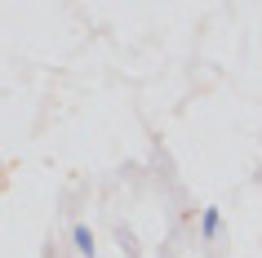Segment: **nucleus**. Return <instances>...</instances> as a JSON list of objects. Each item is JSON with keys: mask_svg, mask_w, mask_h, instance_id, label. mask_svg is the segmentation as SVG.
<instances>
[{"mask_svg": "<svg viewBox=\"0 0 262 258\" xmlns=\"http://www.w3.org/2000/svg\"><path fill=\"white\" fill-rule=\"evenodd\" d=\"M71 241H76V249H80L84 258H94V231L84 227V223H76V227H71Z\"/></svg>", "mask_w": 262, "mask_h": 258, "instance_id": "f257e3e1", "label": "nucleus"}, {"mask_svg": "<svg viewBox=\"0 0 262 258\" xmlns=\"http://www.w3.org/2000/svg\"><path fill=\"white\" fill-rule=\"evenodd\" d=\"M200 227H205V236H209V241H213V236H218V227H222L218 209H205V218H200Z\"/></svg>", "mask_w": 262, "mask_h": 258, "instance_id": "f03ea898", "label": "nucleus"}]
</instances>
